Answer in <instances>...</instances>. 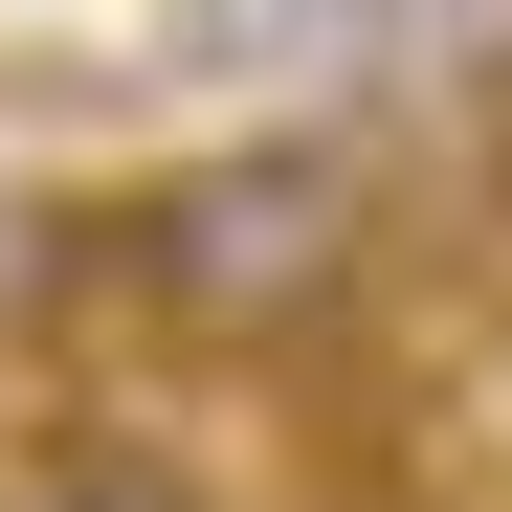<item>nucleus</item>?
<instances>
[{
	"label": "nucleus",
	"instance_id": "obj_3",
	"mask_svg": "<svg viewBox=\"0 0 512 512\" xmlns=\"http://www.w3.org/2000/svg\"><path fill=\"white\" fill-rule=\"evenodd\" d=\"M357 45L423 90H512V0H357Z\"/></svg>",
	"mask_w": 512,
	"mask_h": 512
},
{
	"label": "nucleus",
	"instance_id": "obj_1",
	"mask_svg": "<svg viewBox=\"0 0 512 512\" xmlns=\"http://www.w3.org/2000/svg\"><path fill=\"white\" fill-rule=\"evenodd\" d=\"M90 268L156 334H201V357H312V334L357 312V268H379V201H357V156H312V134H223V156H156L90 223Z\"/></svg>",
	"mask_w": 512,
	"mask_h": 512
},
{
	"label": "nucleus",
	"instance_id": "obj_2",
	"mask_svg": "<svg viewBox=\"0 0 512 512\" xmlns=\"http://www.w3.org/2000/svg\"><path fill=\"white\" fill-rule=\"evenodd\" d=\"M334 23H357V0H156L179 67H334Z\"/></svg>",
	"mask_w": 512,
	"mask_h": 512
}]
</instances>
